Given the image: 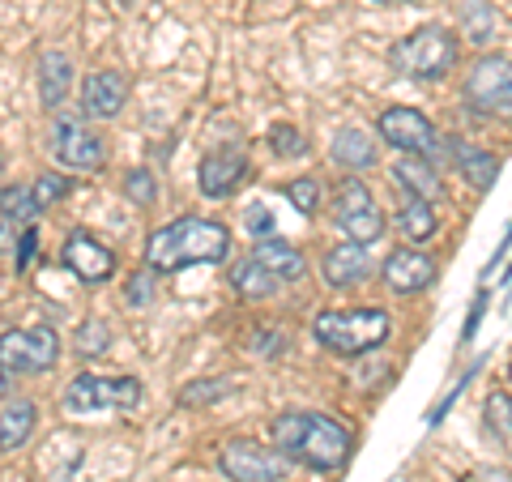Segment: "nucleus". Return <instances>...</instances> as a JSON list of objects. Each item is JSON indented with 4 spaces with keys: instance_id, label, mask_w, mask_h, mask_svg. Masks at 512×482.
<instances>
[{
    "instance_id": "1",
    "label": "nucleus",
    "mask_w": 512,
    "mask_h": 482,
    "mask_svg": "<svg viewBox=\"0 0 512 482\" xmlns=\"http://www.w3.org/2000/svg\"><path fill=\"white\" fill-rule=\"evenodd\" d=\"M274 448L291 461V465H308L316 474H333L350 461V448H355V436L350 427H342L338 419L329 414H316V410H282L274 427Z\"/></svg>"
},
{
    "instance_id": "2",
    "label": "nucleus",
    "mask_w": 512,
    "mask_h": 482,
    "mask_svg": "<svg viewBox=\"0 0 512 482\" xmlns=\"http://www.w3.org/2000/svg\"><path fill=\"white\" fill-rule=\"evenodd\" d=\"M231 256V231L214 218H175L146 239V265L154 273H180L188 265H218Z\"/></svg>"
},
{
    "instance_id": "3",
    "label": "nucleus",
    "mask_w": 512,
    "mask_h": 482,
    "mask_svg": "<svg viewBox=\"0 0 512 482\" xmlns=\"http://www.w3.org/2000/svg\"><path fill=\"white\" fill-rule=\"evenodd\" d=\"M393 320L384 308H346V312H320L312 320V337L329 355L342 359H359L367 350H376L389 342Z\"/></svg>"
},
{
    "instance_id": "4",
    "label": "nucleus",
    "mask_w": 512,
    "mask_h": 482,
    "mask_svg": "<svg viewBox=\"0 0 512 482\" xmlns=\"http://www.w3.org/2000/svg\"><path fill=\"white\" fill-rule=\"evenodd\" d=\"M457 56H461L457 35H448L444 26H423L402 43H393L389 64L410 82H440V77L457 69Z\"/></svg>"
},
{
    "instance_id": "5",
    "label": "nucleus",
    "mask_w": 512,
    "mask_h": 482,
    "mask_svg": "<svg viewBox=\"0 0 512 482\" xmlns=\"http://www.w3.org/2000/svg\"><path fill=\"white\" fill-rule=\"evenodd\" d=\"M333 222H338V231L346 239L367 244V248L384 235V214L372 197V188H367L359 175H346V180L333 188Z\"/></svg>"
},
{
    "instance_id": "6",
    "label": "nucleus",
    "mask_w": 512,
    "mask_h": 482,
    "mask_svg": "<svg viewBox=\"0 0 512 482\" xmlns=\"http://www.w3.org/2000/svg\"><path fill=\"white\" fill-rule=\"evenodd\" d=\"M141 380L137 376H77L64 389V410L99 414V410H137Z\"/></svg>"
},
{
    "instance_id": "7",
    "label": "nucleus",
    "mask_w": 512,
    "mask_h": 482,
    "mask_svg": "<svg viewBox=\"0 0 512 482\" xmlns=\"http://www.w3.org/2000/svg\"><path fill=\"white\" fill-rule=\"evenodd\" d=\"M56 359H60V337L52 325L9 329L0 337V367L9 376H39L47 367H56Z\"/></svg>"
},
{
    "instance_id": "8",
    "label": "nucleus",
    "mask_w": 512,
    "mask_h": 482,
    "mask_svg": "<svg viewBox=\"0 0 512 482\" xmlns=\"http://www.w3.org/2000/svg\"><path fill=\"white\" fill-rule=\"evenodd\" d=\"M466 103L483 116H512V56H478L466 73Z\"/></svg>"
},
{
    "instance_id": "9",
    "label": "nucleus",
    "mask_w": 512,
    "mask_h": 482,
    "mask_svg": "<svg viewBox=\"0 0 512 482\" xmlns=\"http://www.w3.org/2000/svg\"><path fill=\"white\" fill-rule=\"evenodd\" d=\"M218 465H222V474H227L231 482H282L286 474H291V461H286L278 448L256 444V440L222 444Z\"/></svg>"
},
{
    "instance_id": "10",
    "label": "nucleus",
    "mask_w": 512,
    "mask_h": 482,
    "mask_svg": "<svg viewBox=\"0 0 512 482\" xmlns=\"http://www.w3.org/2000/svg\"><path fill=\"white\" fill-rule=\"evenodd\" d=\"M47 146H52L56 163L73 167V171H99V167H103V158H107L103 137L94 133L86 120H77V116H60V120H52Z\"/></svg>"
},
{
    "instance_id": "11",
    "label": "nucleus",
    "mask_w": 512,
    "mask_h": 482,
    "mask_svg": "<svg viewBox=\"0 0 512 482\" xmlns=\"http://www.w3.org/2000/svg\"><path fill=\"white\" fill-rule=\"evenodd\" d=\"M380 137L384 146H393L397 154H419V158H431L440 146V133L419 107H389L380 111Z\"/></svg>"
},
{
    "instance_id": "12",
    "label": "nucleus",
    "mask_w": 512,
    "mask_h": 482,
    "mask_svg": "<svg viewBox=\"0 0 512 482\" xmlns=\"http://www.w3.org/2000/svg\"><path fill=\"white\" fill-rule=\"evenodd\" d=\"M60 261L77 282H86V286H103L111 273H116V252L103 248L99 239L86 235V231H73L69 239H64Z\"/></svg>"
},
{
    "instance_id": "13",
    "label": "nucleus",
    "mask_w": 512,
    "mask_h": 482,
    "mask_svg": "<svg viewBox=\"0 0 512 482\" xmlns=\"http://www.w3.org/2000/svg\"><path fill=\"white\" fill-rule=\"evenodd\" d=\"M248 175H252V167H248V158L239 150H214V154L201 158L197 184H201L205 197L222 201V197H235V192L248 184Z\"/></svg>"
},
{
    "instance_id": "14",
    "label": "nucleus",
    "mask_w": 512,
    "mask_h": 482,
    "mask_svg": "<svg viewBox=\"0 0 512 482\" xmlns=\"http://www.w3.org/2000/svg\"><path fill=\"white\" fill-rule=\"evenodd\" d=\"M128 103V77L116 69H99L82 82V111L90 120H116Z\"/></svg>"
},
{
    "instance_id": "15",
    "label": "nucleus",
    "mask_w": 512,
    "mask_h": 482,
    "mask_svg": "<svg viewBox=\"0 0 512 482\" xmlns=\"http://www.w3.org/2000/svg\"><path fill=\"white\" fill-rule=\"evenodd\" d=\"M367 273H372V252H367V244H355V239L329 248L325 261H320V278L333 291H350V286L367 282Z\"/></svg>"
},
{
    "instance_id": "16",
    "label": "nucleus",
    "mask_w": 512,
    "mask_h": 482,
    "mask_svg": "<svg viewBox=\"0 0 512 482\" xmlns=\"http://www.w3.org/2000/svg\"><path fill=\"white\" fill-rule=\"evenodd\" d=\"M384 286H389L393 295H419L431 286V278H436V261L414 248H397L389 261H384Z\"/></svg>"
},
{
    "instance_id": "17",
    "label": "nucleus",
    "mask_w": 512,
    "mask_h": 482,
    "mask_svg": "<svg viewBox=\"0 0 512 482\" xmlns=\"http://www.w3.org/2000/svg\"><path fill=\"white\" fill-rule=\"evenodd\" d=\"M393 184L406 192V197H419V201H431L440 205L444 201V180L431 158H419V154H402L393 163Z\"/></svg>"
},
{
    "instance_id": "18",
    "label": "nucleus",
    "mask_w": 512,
    "mask_h": 482,
    "mask_svg": "<svg viewBox=\"0 0 512 482\" xmlns=\"http://www.w3.org/2000/svg\"><path fill=\"white\" fill-rule=\"evenodd\" d=\"M333 163L346 171H372L380 163L376 137L363 133V128H342V133L333 137Z\"/></svg>"
},
{
    "instance_id": "19",
    "label": "nucleus",
    "mask_w": 512,
    "mask_h": 482,
    "mask_svg": "<svg viewBox=\"0 0 512 482\" xmlns=\"http://www.w3.org/2000/svg\"><path fill=\"white\" fill-rule=\"evenodd\" d=\"M252 256H256V261H261L269 273H274L278 286H282V282H299L303 273H308V261H303V252H299V248H291V244H282L278 235L261 239Z\"/></svg>"
},
{
    "instance_id": "20",
    "label": "nucleus",
    "mask_w": 512,
    "mask_h": 482,
    "mask_svg": "<svg viewBox=\"0 0 512 482\" xmlns=\"http://www.w3.org/2000/svg\"><path fill=\"white\" fill-rule=\"evenodd\" d=\"M69 86H73V60L64 52H43L39 56V99L43 107L52 111L69 99Z\"/></svg>"
},
{
    "instance_id": "21",
    "label": "nucleus",
    "mask_w": 512,
    "mask_h": 482,
    "mask_svg": "<svg viewBox=\"0 0 512 482\" xmlns=\"http://www.w3.org/2000/svg\"><path fill=\"white\" fill-rule=\"evenodd\" d=\"M448 154H453V163L461 167V180H466L470 188H478V192H487L495 184V175H500L495 154L474 150V146H466V141H448Z\"/></svg>"
},
{
    "instance_id": "22",
    "label": "nucleus",
    "mask_w": 512,
    "mask_h": 482,
    "mask_svg": "<svg viewBox=\"0 0 512 482\" xmlns=\"http://www.w3.org/2000/svg\"><path fill=\"white\" fill-rule=\"evenodd\" d=\"M35 401H13V406L0 410V453H13V448H22L30 436H35Z\"/></svg>"
},
{
    "instance_id": "23",
    "label": "nucleus",
    "mask_w": 512,
    "mask_h": 482,
    "mask_svg": "<svg viewBox=\"0 0 512 482\" xmlns=\"http://www.w3.org/2000/svg\"><path fill=\"white\" fill-rule=\"evenodd\" d=\"M397 227H402L406 239H414V244H427L431 235H436L440 218H436V205L431 201H419V197H406L402 210H397Z\"/></svg>"
},
{
    "instance_id": "24",
    "label": "nucleus",
    "mask_w": 512,
    "mask_h": 482,
    "mask_svg": "<svg viewBox=\"0 0 512 482\" xmlns=\"http://www.w3.org/2000/svg\"><path fill=\"white\" fill-rule=\"evenodd\" d=\"M231 286L244 299H269L278 291V278L274 273H269L261 261H256V256H248V261H239L235 269H231Z\"/></svg>"
},
{
    "instance_id": "25",
    "label": "nucleus",
    "mask_w": 512,
    "mask_h": 482,
    "mask_svg": "<svg viewBox=\"0 0 512 482\" xmlns=\"http://www.w3.org/2000/svg\"><path fill=\"white\" fill-rule=\"evenodd\" d=\"M35 214H43V210L35 205V192H30V188H22V184L0 188V218H9V222H30Z\"/></svg>"
},
{
    "instance_id": "26",
    "label": "nucleus",
    "mask_w": 512,
    "mask_h": 482,
    "mask_svg": "<svg viewBox=\"0 0 512 482\" xmlns=\"http://www.w3.org/2000/svg\"><path fill=\"white\" fill-rule=\"evenodd\" d=\"M487 427L495 431V440L512 453V393H491L487 397Z\"/></svg>"
},
{
    "instance_id": "27",
    "label": "nucleus",
    "mask_w": 512,
    "mask_h": 482,
    "mask_svg": "<svg viewBox=\"0 0 512 482\" xmlns=\"http://www.w3.org/2000/svg\"><path fill=\"white\" fill-rule=\"evenodd\" d=\"M30 192H35V205H39V210H52V205H60L64 197H69V192H73V184L64 180L60 171H43L39 180L30 184Z\"/></svg>"
},
{
    "instance_id": "28",
    "label": "nucleus",
    "mask_w": 512,
    "mask_h": 482,
    "mask_svg": "<svg viewBox=\"0 0 512 482\" xmlns=\"http://www.w3.org/2000/svg\"><path fill=\"white\" fill-rule=\"evenodd\" d=\"M286 201H291L303 218H312L320 210V180H312V175H299V180L286 184Z\"/></svg>"
},
{
    "instance_id": "29",
    "label": "nucleus",
    "mask_w": 512,
    "mask_h": 482,
    "mask_svg": "<svg viewBox=\"0 0 512 482\" xmlns=\"http://www.w3.org/2000/svg\"><path fill=\"white\" fill-rule=\"evenodd\" d=\"M77 350L90 355V359L107 355V350H111V325H107V320H86V325L77 329Z\"/></svg>"
},
{
    "instance_id": "30",
    "label": "nucleus",
    "mask_w": 512,
    "mask_h": 482,
    "mask_svg": "<svg viewBox=\"0 0 512 482\" xmlns=\"http://www.w3.org/2000/svg\"><path fill=\"white\" fill-rule=\"evenodd\" d=\"M269 150L278 158H303L308 154V141H303V133L295 124H274L269 128Z\"/></svg>"
},
{
    "instance_id": "31",
    "label": "nucleus",
    "mask_w": 512,
    "mask_h": 482,
    "mask_svg": "<svg viewBox=\"0 0 512 482\" xmlns=\"http://www.w3.org/2000/svg\"><path fill=\"white\" fill-rule=\"evenodd\" d=\"M124 192H128V201H133V205H154V201H158L154 171H146V167L128 171V175H124Z\"/></svg>"
},
{
    "instance_id": "32",
    "label": "nucleus",
    "mask_w": 512,
    "mask_h": 482,
    "mask_svg": "<svg viewBox=\"0 0 512 482\" xmlns=\"http://www.w3.org/2000/svg\"><path fill=\"white\" fill-rule=\"evenodd\" d=\"M227 393H231V384H227V380H201V384H192V389H184V393H180V401H184V406L197 410V406H205V401L227 397Z\"/></svg>"
},
{
    "instance_id": "33",
    "label": "nucleus",
    "mask_w": 512,
    "mask_h": 482,
    "mask_svg": "<svg viewBox=\"0 0 512 482\" xmlns=\"http://www.w3.org/2000/svg\"><path fill=\"white\" fill-rule=\"evenodd\" d=\"M128 303H133V308H146V303H154V269L150 265L128 278Z\"/></svg>"
},
{
    "instance_id": "34",
    "label": "nucleus",
    "mask_w": 512,
    "mask_h": 482,
    "mask_svg": "<svg viewBox=\"0 0 512 482\" xmlns=\"http://www.w3.org/2000/svg\"><path fill=\"white\" fill-rule=\"evenodd\" d=\"M248 231H252L256 239H269V235H274V218H269L265 205H256V210H248Z\"/></svg>"
},
{
    "instance_id": "35",
    "label": "nucleus",
    "mask_w": 512,
    "mask_h": 482,
    "mask_svg": "<svg viewBox=\"0 0 512 482\" xmlns=\"http://www.w3.org/2000/svg\"><path fill=\"white\" fill-rule=\"evenodd\" d=\"M35 244H39V235H35V231H30V227H26V231H22V252H18V269L26 265V256H30V252H35Z\"/></svg>"
},
{
    "instance_id": "36",
    "label": "nucleus",
    "mask_w": 512,
    "mask_h": 482,
    "mask_svg": "<svg viewBox=\"0 0 512 482\" xmlns=\"http://www.w3.org/2000/svg\"><path fill=\"white\" fill-rule=\"evenodd\" d=\"M9 239H13V222L0 218V252H9Z\"/></svg>"
},
{
    "instance_id": "37",
    "label": "nucleus",
    "mask_w": 512,
    "mask_h": 482,
    "mask_svg": "<svg viewBox=\"0 0 512 482\" xmlns=\"http://www.w3.org/2000/svg\"><path fill=\"white\" fill-rule=\"evenodd\" d=\"M372 5H423V0H372Z\"/></svg>"
},
{
    "instance_id": "38",
    "label": "nucleus",
    "mask_w": 512,
    "mask_h": 482,
    "mask_svg": "<svg viewBox=\"0 0 512 482\" xmlns=\"http://www.w3.org/2000/svg\"><path fill=\"white\" fill-rule=\"evenodd\" d=\"M9 380H13V376L5 372V367H0V393H9Z\"/></svg>"
},
{
    "instance_id": "39",
    "label": "nucleus",
    "mask_w": 512,
    "mask_h": 482,
    "mask_svg": "<svg viewBox=\"0 0 512 482\" xmlns=\"http://www.w3.org/2000/svg\"><path fill=\"white\" fill-rule=\"evenodd\" d=\"M0 171H5V150H0Z\"/></svg>"
}]
</instances>
